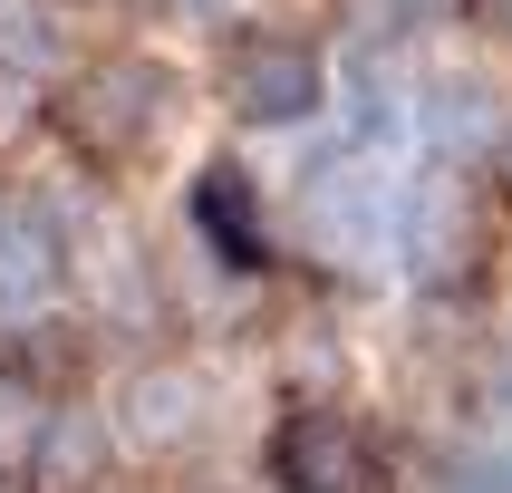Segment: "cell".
<instances>
[{
	"label": "cell",
	"mask_w": 512,
	"mask_h": 493,
	"mask_svg": "<svg viewBox=\"0 0 512 493\" xmlns=\"http://www.w3.org/2000/svg\"><path fill=\"white\" fill-rule=\"evenodd\" d=\"M174 116H184V78H174L155 49H107L68 68L49 87V136L78 155L87 174H126L145 165L155 145L174 136Z\"/></svg>",
	"instance_id": "cell-1"
},
{
	"label": "cell",
	"mask_w": 512,
	"mask_h": 493,
	"mask_svg": "<svg viewBox=\"0 0 512 493\" xmlns=\"http://www.w3.org/2000/svg\"><path fill=\"white\" fill-rule=\"evenodd\" d=\"M213 97L242 126H310L329 107V49L300 20H232L213 39Z\"/></svg>",
	"instance_id": "cell-2"
},
{
	"label": "cell",
	"mask_w": 512,
	"mask_h": 493,
	"mask_svg": "<svg viewBox=\"0 0 512 493\" xmlns=\"http://www.w3.org/2000/svg\"><path fill=\"white\" fill-rule=\"evenodd\" d=\"M261 464H271L281 493H387L397 484L377 426L348 416V406H290L281 426H271V445H261Z\"/></svg>",
	"instance_id": "cell-3"
},
{
	"label": "cell",
	"mask_w": 512,
	"mask_h": 493,
	"mask_svg": "<svg viewBox=\"0 0 512 493\" xmlns=\"http://www.w3.org/2000/svg\"><path fill=\"white\" fill-rule=\"evenodd\" d=\"M397 252H406V271L426 290L474 281V261H484V194H474V174L455 155H426L416 165V184L397 203Z\"/></svg>",
	"instance_id": "cell-4"
},
{
	"label": "cell",
	"mask_w": 512,
	"mask_h": 493,
	"mask_svg": "<svg viewBox=\"0 0 512 493\" xmlns=\"http://www.w3.org/2000/svg\"><path fill=\"white\" fill-rule=\"evenodd\" d=\"M116 464H126V445H116L107 406L58 397V406H39L29 455H20L10 484H20V493H116Z\"/></svg>",
	"instance_id": "cell-5"
},
{
	"label": "cell",
	"mask_w": 512,
	"mask_h": 493,
	"mask_svg": "<svg viewBox=\"0 0 512 493\" xmlns=\"http://www.w3.org/2000/svg\"><path fill=\"white\" fill-rule=\"evenodd\" d=\"M203 416H213V387H203L194 368H126V387L107 397V426L126 455H184L203 435Z\"/></svg>",
	"instance_id": "cell-6"
},
{
	"label": "cell",
	"mask_w": 512,
	"mask_h": 493,
	"mask_svg": "<svg viewBox=\"0 0 512 493\" xmlns=\"http://www.w3.org/2000/svg\"><path fill=\"white\" fill-rule=\"evenodd\" d=\"M68 290V232L39 194H0V319H49Z\"/></svg>",
	"instance_id": "cell-7"
},
{
	"label": "cell",
	"mask_w": 512,
	"mask_h": 493,
	"mask_svg": "<svg viewBox=\"0 0 512 493\" xmlns=\"http://www.w3.org/2000/svg\"><path fill=\"white\" fill-rule=\"evenodd\" d=\"M184 213H194V242L213 261H232V271H271V223H261V184H252L242 155H203Z\"/></svg>",
	"instance_id": "cell-8"
},
{
	"label": "cell",
	"mask_w": 512,
	"mask_h": 493,
	"mask_svg": "<svg viewBox=\"0 0 512 493\" xmlns=\"http://www.w3.org/2000/svg\"><path fill=\"white\" fill-rule=\"evenodd\" d=\"M377 223L397 232V213H377V184L358 174V155H329V165L300 184V232H310L319 252H368Z\"/></svg>",
	"instance_id": "cell-9"
},
{
	"label": "cell",
	"mask_w": 512,
	"mask_h": 493,
	"mask_svg": "<svg viewBox=\"0 0 512 493\" xmlns=\"http://www.w3.org/2000/svg\"><path fill=\"white\" fill-rule=\"evenodd\" d=\"M0 78L10 87L68 78V29H58L49 0H0Z\"/></svg>",
	"instance_id": "cell-10"
},
{
	"label": "cell",
	"mask_w": 512,
	"mask_h": 493,
	"mask_svg": "<svg viewBox=\"0 0 512 493\" xmlns=\"http://www.w3.org/2000/svg\"><path fill=\"white\" fill-rule=\"evenodd\" d=\"M445 493H512V445L503 455H474L464 474H445Z\"/></svg>",
	"instance_id": "cell-11"
},
{
	"label": "cell",
	"mask_w": 512,
	"mask_h": 493,
	"mask_svg": "<svg viewBox=\"0 0 512 493\" xmlns=\"http://www.w3.org/2000/svg\"><path fill=\"white\" fill-rule=\"evenodd\" d=\"M484 165H493V184H503V203H512V116L493 126V145H484Z\"/></svg>",
	"instance_id": "cell-12"
},
{
	"label": "cell",
	"mask_w": 512,
	"mask_h": 493,
	"mask_svg": "<svg viewBox=\"0 0 512 493\" xmlns=\"http://www.w3.org/2000/svg\"><path fill=\"white\" fill-rule=\"evenodd\" d=\"M126 10H155V20H184V10H203V0H126Z\"/></svg>",
	"instance_id": "cell-13"
},
{
	"label": "cell",
	"mask_w": 512,
	"mask_h": 493,
	"mask_svg": "<svg viewBox=\"0 0 512 493\" xmlns=\"http://www.w3.org/2000/svg\"><path fill=\"white\" fill-rule=\"evenodd\" d=\"M484 20H493V39L512 49V0H484Z\"/></svg>",
	"instance_id": "cell-14"
},
{
	"label": "cell",
	"mask_w": 512,
	"mask_h": 493,
	"mask_svg": "<svg viewBox=\"0 0 512 493\" xmlns=\"http://www.w3.org/2000/svg\"><path fill=\"white\" fill-rule=\"evenodd\" d=\"M0 493H20V484H10V464H0Z\"/></svg>",
	"instance_id": "cell-15"
}]
</instances>
